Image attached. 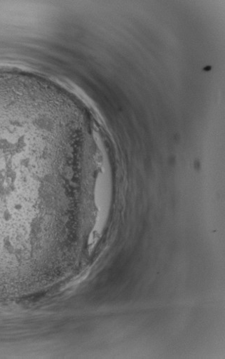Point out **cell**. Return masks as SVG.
<instances>
[{"label":"cell","instance_id":"obj_1","mask_svg":"<svg viewBox=\"0 0 225 359\" xmlns=\"http://www.w3.org/2000/svg\"><path fill=\"white\" fill-rule=\"evenodd\" d=\"M43 135L27 112L0 104V265L22 259L55 229L43 191Z\"/></svg>","mask_w":225,"mask_h":359}]
</instances>
